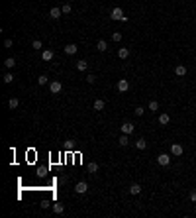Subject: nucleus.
Segmentation results:
<instances>
[{
  "label": "nucleus",
  "instance_id": "1",
  "mask_svg": "<svg viewBox=\"0 0 196 218\" xmlns=\"http://www.w3.org/2000/svg\"><path fill=\"white\" fill-rule=\"evenodd\" d=\"M110 18H112V20H122V22H127V16H124V10H122L120 6L112 8V12H110Z\"/></svg>",
  "mask_w": 196,
  "mask_h": 218
},
{
  "label": "nucleus",
  "instance_id": "2",
  "mask_svg": "<svg viewBox=\"0 0 196 218\" xmlns=\"http://www.w3.org/2000/svg\"><path fill=\"white\" fill-rule=\"evenodd\" d=\"M49 90H51V95H59L61 90H63L61 81H51V83H49Z\"/></svg>",
  "mask_w": 196,
  "mask_h": 218
},
{
  "label": "nucleus",
  "instance_id": "3",
  "mask_svg": "<svg viewBox=\"0 0 196 218\" xmlns=\"http://www.w3.org/2000/svg\"><path fill=\"white\" fill-rule=\"evenodd\" d=\"M157 163H159V165H163V167H167L169 163H171L169 153H161V155H157Z\"/></svg>",
  "mask_w": 196,
  "mask_h": 218
},
{
  "label": "nucleus",
  "instance_id": "4",
  "mask_svg": "<svg viewBox=\"0 0 196 218\" xmlns=\"http://www.w3.org/2000/svg\"><path fill=\"white\" fill-rule=\"evenodd\" d=\"M86 191H88V185H86L84 181H79V183L75 185V193H79V194H84Z\"/></svg>",
  "mask_w": 196,
  "mask_h": 218
},
{
  "label": "nucleus",
  "instance_id": "5",
  "mask_svg": "<svg viewBox=\"0 0 196 218\" xmlns=\"http://www.w3.org/2000/svg\"><path fill=\"white\" fill-rule=\"evenodd\" d=\"M118 90H120V92H127V90H130L127 79H120V81H118Z\"/></svg>",
  "mask_w": 196,
  "mask_h": 218
},
{
  "label": "nucleus",
  "instance_id": "6",
  "mask_svg": "<svg viewBox=\"0 0 196 218\" xmlns=\"http://www.w3.org/2000/svg\"><path fill=\"white\" fill-rule=\"evenodd\" d=\"M77 51H79V47H77L75 43H69V45H65V53H67V55H75Z\"/></svg>",
  "mask_w": 196,
  "mask_h": 218
},
{
  "label": "nucleus",
  "instance_id": "7",
  "mask_svg": "<svg viewBox=\"0 0 196 218\" xmlns=\"http://www.w3.org/2000/svg\"><path fill=\"white\" fill-rule=\"evenodd\" d=\"M41 59H43V61H51V59H53V51H51V49H43V51H41Z\"/></svg>",
  "mask_w": 196,
  "mask_h": 218
},
{
  "label": "nucleus",
  "instance_id": "8",
  "mask_svg": "<svg viewBox=\"0 0 196 218\" xmlns=\"http://www.w3.org/2000/svg\"><path fill=\"white\" fill-rule=\"evenodd\" d=\"M131 132H133V124L131 122H126L124 126H122V134H127V136H130Z\"/></svg>",
  "mask_w": 196,
  "mask_h": 218
},
{
  "label": "nucleus",
  "instance_id": "9",
  "mask_svg": "<svg viewBox=\"0 0 196 218\" xmlns=\"http://www.w3.org/2000/svg\"><path fill=\"white\" fill-rule=\"evenodd\" d=\"M61 14H63V10H59V8H57V6H53V8L51 10H49V16H51V18H61Z\"/></svg>",
  "mask_w": 196,
  "mask_h": 218
},
{
  "label": "nucleus",
  "instance_id": "10",
  "mask_svg": "<svg viewBox=\"0 0 196 218\" xmlns=\"http://www.w3.org/2000/svg\"><path fill=\"white\" fill-rule=\"evenodd\" d=\"M118 57H120V59H127V57H130V49L127 47H120L118 49Z\"/></svg>",
  "mask_w": 196,
  "mask_h": 218
},
{
  "label": "nucleus",
  "instance_id": "11",
  "mask_svg": "<svg viewBox=\"0 0 196 218\" xmlns=\"http://www.w3.org/2000/svg\"><path fill=\"white\" fill-rule=\"evenodd\" d=\"M171 153H173V155H182V146L173 143V146H171Z\"/></svg>",
  "mask_w": 196,
  "mask_h": 218
},
{
  "label": "nucleus",
  "instance_id": "12",
  "mask_svg": "<svg viewBox=\"0 0 196 218\" xmlns=\"http://www.w3.org/2000/svg\"><path fill=\"white\" fill-rule=\"evenodd\" d=\"M169 122H171V116H169V114H161V116H159V124H161V126H167Z\"/></svg>",
  "mask_w": 196,
  "mask_h": 218
},
{
  "label": "nucleus",
  "instance_id": "13",
  "mask_svg": "<svg viewBox=\"0 0 196 218\" xmlns=\"http://www.w3.org/2000/svg\"><path fill=\"white\" fill-rule=\"evenodd\" d=\"M4 67H6V69H14V67H16V59H14V57H8V59L4 61Z\"/></svg>",
  "mask_w": 196,
  "mask_h": 218
},
{
  "label": "nucleus",
  "instance_id": "14",
  "mask_svg": "<svg viewBox=\"0 0 196 218\" xmlns=\"http://www.w3.org/2000/svg\"><path fill=\"white\" fill-rule=\"evenodd\" d=\"M104 106H106V102H104V100H94V104H92V108L94 110H104Z\"/></svg>",
  "mask_w": 196,
  "mask_h": 218
},
{
  "label": "nucleus",
  "instance_id": "15",
  "mask_svg": "<svg viewBox=\"0 0 196 218\" xmlns=\"http://www.w3.org/2000/svg\"><path fill=\"white\" fill-rule=\"evenodd\" d=\"M77 69H79V71H86V69H88V63L84 61V59H80V61H77Z\"/></svg>",
  "mask_w": 196,
  "mask_h": 218
},
{
  "label": "nucleus",
  "instance_id": "16",
  "mask_svg": "<svg viewBox=\"0 0 196 218\" xmlns=\"http://www.w3.org/2000/svg\"><path fill=\"white\" fill-rule=\"evenodd\" d=\"M175 73H177L178 77H184V75H186V67H184V65H177V69H175Z\"/></svg>",
  "mask_w": 196,
  "mask_h": 218
},
{
  "label": "nucleus",
  "instance_id": "17",
  "mask_svg": "<svg viewBox=\"0 0 196 218\" xmlns=\"http://www.w3.org/2000/svg\"><path fill=\"white\" fill-rule=\"evenodd\" d=\"M63 210H65V206H63L61 202H55V204H53V212H55V214H63Z\"/></svg>",
  "mask_w": 196,
  "mask_h": 218
},
{
  "label": "nucleus",
  "instance_id": "18",
  "mask_svg": "<svg viewBox=\"0 0 196 218\" xmlns=\"http://www.w3.org/2000/svg\"><path fill=\"white\" fill-rule=\"evenodd\" d=\"M141 193V187L137 185V183H133V185L130 187V194H139Z\"/></svg>",
  "mask_w": 196,
  "mask_h": 218
},
{
  "label": "nucleus",
  "instance_id": "19",
  "mask_svg": "<svg viewBox=\"0 0 196 218\" xmlns=\"http://www.w3.org/2000/svg\"><path fill=\"white\" fill-rule=\"evenodd\" d=\"M96 49H98V51H106V49H108L106 41H104V39H98V43H96Z\"/></svg>",
  "mask_w": 196,
  "mask_h": 218
},
{
  "label": "nucleus",
  "instance_id": "20",
  "mask_svg": "<svg viewBox=\"0 0 196 218\" xmlns=\"http://www.w3.org/2000/svg\"><path fill=\"white\" fill-rule=\"evenodd\" d=\"M8 106H10V108H12V110H14V108H18V106H20V100H18V98H14V96H12V98L8 100Z\"/></svg>",
  "mask_w": 196,
  "mask_h": 218
},
{
  "label": "nucleus",
  "instance_id": "21",
  "mask_svg": "<svg viewBox=\"0 0 196 218\" xmlns=\"http://www.w3.org/2000/svg\"><path fill=\"white\" fill-rule=\"evenodd\" d=\"M136 147H137V149H145V147H147V142H145L143 137H139V140L136 142Z\"/></svg>",
  "mask_w": 196,
  "mask_h": 218
},
{
  "label": "nucleus",
  "instance_id": "22",
  "mask_svg": "<svg viewBox=\"0 0 196 218\" xmlns=\"http://www.w3.org/2000/svg\"><path fill=\"white\" fill-rule=\"evenodd\" d=\"M47 83H49V79H47V75H39L38 77V85H47Z\"/></svg>",
  "mask_w": 196,
  "mask_h": 218
},
{
  "label": "nucleus",
  "instance_id": "23",
  "mask_svg": "<svg viewBox=\"0 0 196 218\" xmlns=\"http://www.w3.org/2000/svg\"><path fill=\"white\" fill-rule=\"evenodd\" d=\"M2 81H4L6 85H10V83H14V75H12V73H6V75H4V79H2Z\"/></svg>",
  "mask_w": 196,
  "mask_h": 218
},
{
  "label": "nucleus",
  "instance_id": "24",
  "mask_svg": "<svg viewBox=\"0 0 196 218\" xmlns=\"http://www.w3.org/2000/svg\"><path fill=\"white\" fill-rule=\"evenodd\" d=\"M127 143H130V140H127V134H122V136H120V146L124 147V146H127Z\"/></svg>",
  "mask_w": 196,
  "mask_h": 218
},
{
  "label": "nucleus",
  "instance_id": "25",
  "mask_svg": "<svg viewBox=\"0 0 196 218\" xmlns=\"http://www.w3.org/2000/svg\"><path fill=\"white\" fill-rule=\"evenodd\" d=\"M32 47H33V49H38V51H39V49H43V43L39 41V39H33V41H32Z\"/></svg>",
  "mask_w": 196,
  "mask_h": 218
},
{
  "label": "nucleus",
  "instance_id": "26",
  "mask_svg": "<svg viewBox=\"0 0 196 218\" xmlns=\"http://www.w3.org/2000/svg\"><path fill=\"white\" fill-rule=\"evenodd\" d=\"M88 171H90V173H96V171H98V163L96 161H90L88 163Z\"/></svg>",
  "mask_w": 196,
  "mask_h": 218
},
{
  "label": "nucleus",
  "instance_id": "27",
  "mask_svg": "<svg viewBox=\"0 0 196 218\" xmlns=\"http://www.w3.org/2000/svg\"><path fill=\"white\" fill-rule=\"evenodd\" d=\"M147 108H149V110H153V112H155V110H159V102H157V100H151Z\"/></svg>",
  "mask_w": 196,
  "mask_h": 218
},
{
  "label": "nucleus",
  "instance_id": "28",
  "mask_svg": "<svg viewBox=\"0 0 196 218\" xmlns=\"http://www.w3.org/2000/svg\"><path fill=\"white\" fill-rule=\"evenodd\" d=\"M112 39H114V41H122V32H114L112 33Z\"/></svg>",
  "mask_w": 196,
  "mask_h": 218
},
{
  "label": "nucleus",
  "instance_id": "29",
  "mask_svg": "<svg viewBox=\"0 0 196 218\" xmlns=\"http://www.w3.org/2000/svg\"><path fill=\"white\" fill-rule=\"evenodd\" d=\"M143 114H145V108L143 106H137L136 108V116H143Z\"/></svg>",
  "mask_w": 196,
  "mask_h": 218
},
{
  "label": "nucleus",
  "instance_id": "30",
  "mask_svg": "<svg viewBox=\"0 0 196 218\" xmlns=\"http://www.w3.org/2000/svg\"><path fill=\"white\" fill-rule=\"evenodd\" d=\"M61 10H63V14H71V4H65Z\"/></svg>",
  "mask_w": 196,
  "mask_h": 218
},
{
  "label": "nucleus",
  "instance_id": "31",
  "mask_svg": "<svg viewBox=\"0 0 196 218\" xmlns=\"http://www.w3.org/2000/svg\"><path fill=\"white\" fill-rule=\"evenodd\" d=\"M94 81H96V77H94V75H88V77H86V83H88V85H92Z\"/></svg>",
  "mask_w": 196,
  "mask_h": 218
},
{
  "label": "nucleus",
  "instance_id": "32",
  "mask_svg": "<svg viewBox=\"0 0 196 218\" xmlns=\"http://www.w3.org/2000/svg\"><path fill=\"white\" fill-rule=\"evenodd\" d=\"M190 200H192V202H196V189L190 191Z\"/></svg>",
  "mask_w": 196,
  "mask_h": 218
},
{
  "label": "nucleus",
  "instance_id": "33",
  "mask_svg": "<svg viewBox=\"0 0 196 218\" xmlns=\"http://www.w3.org/2000/svg\"><path fill=\"white\" fill-rule=\"evenodd\" d=\"M4 47H6V49L12 47V39H6V41H4Z\"/></svg>",
  "mask_w": 196,
  "mask_h": 218
}]
</instances>
